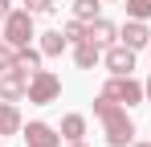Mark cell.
<instances>
[{
	"instance_id": "cell-6",
	"label": "cell",
	"mask_w": 151,
	"mask_h": 147,
	"mask_svg": "<svg viewBox=\"0 0 151 147\" xmlns=\"http://www.w3.org/2000/svg\"><path fill=\"white\" fill-rule=\"evenodd\" d=\"M25 143L29 147H61V135L53 131L49 122H29L25 127Z\"/></svg>"
},
{
	"instance_id": "cell-7",
	"label": "cell",
	"mask_w": 151,
	"mask_h": 147,
	"mask_svg": "<svg viewBox=\"0 0 151 147\" xmlns=\"http://www.w3.org/2000/svg\"><path fill=\"white\" fill-rule=\"evenodd\" d=\"M106 70H110V74H131V70H135V49L110 45V49H106Z\"/></svg>"
},
{
	"instance_id": "cell-1",
	"label": "cell",
	"mask_w": 151,
	"mask_h": 147,
	"mask_svg": "<svg viewBox=\"0 0 151 147\" xmlns=\"http://www.w3.org/2000/svg\"><path fill=\"white\" fill-rule=\"evenodd\" d=\"M94 115H98L102 127H106V143H110V147H127L131 139H135V122H131V115H127L123 102L98 94V98H94Z\"/></svg>"
},
{
	"instance_id": "cell-8",
	"label": "cell",
	"mask_w": 151,
	"mask_h": 147,
	"mask_svg": "<svg viewBox=\"0 0 151 147\" xmlns=\"http://www.w3.org/2000/svg\"><path fill=\"white\" fill-rule=\"evenodd\" d=\"M86 37H90L94 45H110V41L119 37V29H114L110 21H102V17H94V21L86 24Z\"/></svg>"
},
{
	"instance_id": "cell-19",
	"label": "cell",
	"mask_w": 151,
	"mask_h": 147,
	"mask_svg": "<svg viewBox=\"0 0 151 147\" xmlns=\"http://www.w3.org/2000/svg\"><path fill=\"white\" fill-rule=\"evenodd\" d=\"M29 12H53V0H25Z\"/></svg>"
},
{
	"instance_id": "cell-12",
	"label": "cell",
	"mask_w": 151,
	"mask_h": 147,
	"mask_svg": "<svg viewBox=\"0 0 151 147\" xmlns=\"http://www.w3.org/2000/svg\"><path fill=\"white\" fill-rule=\"evenodd\" d=\"M82 135H86V119H82V115H65V119H61V139L78 143Z\"/></svg>"
},
{
	"instance_id": "cell-11",
	"label": "cell",
	"mask_w": 151,
	"mask_h": 147,
	"mask_svg": "<svg viewBox=\"0 0 151 147\" xmlns=\"http://www.w3.org/2000/svg\"><path fill=\"white\" fill-rule=\"evenodd\" d=\"M74 61L82 66V70H94V66H98V45H94V41H82V45H74Z\"/></svg>"
},
{
	"instance_id": "cell-18",
	"label": "cell",
	"mask_w": 151,
	"mask_h": 147,
	"mask_svg": "<svg viewBox=\"0 0 151 147\" xmlns=\"http://www.w3.org/2000/svg\"><path fill=\"white\" fill-rule=\"evenodd\" d=\"M12 66H17V49L8 45V41H0V74H8Z\"/></svg>"
},
{
	"instance_id": "cell-4",
	"label": "cell",
	"mask_w": 151,
	"mask_h": 147,
	"mask_svg": "<svg viewBox=\"0 0 151 147\" xmlns=\"http://www.w3.org/2000/svg\"><path fill=\"white\" fill-rule=\"evenodd\" d=\"M29 37H33V12L29 8H12L4 17V41L12 49H21V45H29Z\"/></svg>"
},
{
	"instance_id": "cell-16",
	"label": "cell",
	"mask_w": 151,
	"mask_h": 147,
	"mask_svg": "<svg viewBox=\"0 0 151 147\" xmlns=\"http://www.w3.org/2000/svg\"><path fill=\"white\" fill-rule=\"evenodd\" d=\"M74 17L78 21H94L98 17V0H74Z\"/></svg>"
},
{
	"instance_id": "cell-9",
	"label": "cell",
	"mask_w": 151,
	"mask_h": 147,
	"mask_svg": "<svg viewBox=\"0 0 151 147\" xmlns=\"http://www.w3.org/2000/svg\"><path fill=\"white\" fill-rule=\"evenodd\" d=\"M123 45H127V49H143V45H151L147 24H143V21H127V29H123Z\"/></svg>"
},
{
	"instance_id": "cell-24",
	"label": "cell",
	"mask_w": 151,
	"mask_h": 147,
	"mask_svg": "<svg viewBox=\"0 0 151 147\" xmlns=\"http://www.w3.org/2000/svg\"><path fill=\"white\" fill-rule=\"evenodd\" d=\"M0 41H4V33H0Z\"/></svg>"
},
{
	"instance_id": "cell-23",
	"label": "cell",
	"mask_w": 151,
	"mask_h": 147,
	"mask_svg": "<svg viewBox=\"0 0 151 147\" xmlns=\"http://www.w3.org/2000/svg\"><path fill=\"white\" fill-rule=\"evenodd\" d=\"M135 147H151V143H135Z\"/></svg>"
},
{
	"instance_id": "cell-22",
	"label": "cell",
	"mask_w": 151,
	"mask_h": 147,
	"mask_svg": "<svg viewBox=\"0 0 151 147\" xmlns=\"http://www.w3.org/2000/svg\"><path fill=\"white\" fill-rule=\"evenodd\" d=\"M143 90H147V98H151V82H147V86H143Z\"/></svg>"
},
{
	"instance_id": "cell-15",
	"label": "cell",
	"mask_w": 151,
	"mask_h": 147,
	"mask_svg": "<svg viewBox=\"0 0 151 147\" xmlns=\"http://www.w3.org/2000/svg\"><path fill=\"white\" fill-rule=\"evenodd\" d=\"M61 33H65V41H70V45H82V41H90V37H86V21H78V17L65 24Z\"/></svg>"
},
{
	"instance_id": "cell-13",
	"label": "cell",
	"mask_w": 151,
	"mask_h": 147,
	"mask_svg": "<svg viewBox=\"0 0 151 147\" xmlns=\"http://www.w3.org/2000/svg\"><path fill=\"white\" fill-rule=\"evenodd\" d=\"M65 45H70V41H65V33H61V29H53V33L41 37V53H45V57H57Z\"/></svg>"
},
{
	"instance_id": "cell-3",
	"label": "cell",
	"mask_w": 151,
	"mask_h": 147,
	"mask_svg": "<svg viewBox=\"0 0 151 147\" xmlns=\"http://www.w3.org/2000/svg\"><path fill=\"white\" fill-rule=\"evenodd\" d=\"M61 94V78L49 70H33L29 74V102H37V106H45V102H53V98Z\"/></svg>"
},
{
	"instance_id": "cell-17",
	"label": "cell",
	"mask_w": 151,
	"mask_h": 147,
	"mask_svg": "<svg viewBox=\"0 0 151 147\" xmlns=\"http://www.w3.org/2000/svg\"><path fill=\"white\" fill-rule=\"evenodd\" d=\"M127 12H131V21H147L151 17V0H127Z\"/></svg>"
},
{
	"instance_id": "cell-21",
	"label": "cell",
	"mask_w": 151,
	"mask_h": 147,
	"mask_svg": "<svg viewBox=\"0 0 151 147\" xmlns=\"http://www.w3.org/2000/svg\"><path fill=\"white\" fill-rule=\"evenodd\" d=\"M70 147H86V143H82V139H78V143H70Z\"/></svg>"
},
{
	"instance_id": "cell-14",
	"label": "cell",
	"mask_w": 151,
	"mask_h": 147,
	"mask_svg": "<svg viewBox=\"0 0 151 147\" xmlns=\"http://www.w3.org/2000/svg\"><path fill=\"white\" fill-rule=\"evenodd\" d=\"M41 57H45V53H41V49H29V45H21L17 49V66H21V70H37V66H41Z\"/></svg>"
},
{
	"instance_id": "cell-5",
	"label": "cell",
	"mask_w": 151,
	"mask_h": 147,
	"mask_svg": "<svg viewBox=\"0 0 151 147\" xmlns=\"http://www.w3.org/2000/svg\"><path fill=\"white\" fill-rule=\"evenodd\" d=\"M29 94V74L21 70V66H12L8 74H0V98L4 102H17V98Z\"/></svg>"
},
{
	"instance_id": "cell-10",
	"label": "cell",
	"mask_w": 151,
	"mask_h": 147,
	"mask_svg": "<svg viewBox=\"0 0 151 147\" xmlns=\"http://www.w3.org/2000/svg\"><path fill=\"white\" fill-rule=\"evenodd\" d=\"M12 131H21V115H17L12 102L0 98V135H12Z\"/></svg>"
},
{
	"instance_id": "cell-20",
	"label": "cell",
	"mask_w": 151,
	"mask_h": 147,
	"mask_svg": "<svg viewBox=\"0 0 151 147\" xmlns=\"http://www.w3.org/2000/svg\"><path fill=\"white\" fill-rule=\"evenodd\" d=\"M8 12H12V4H8V0H0V21H4Z\"/></svg>"
},
{
	"instance_id": "cell-2",
	"label": "cell",
	"mask_w": 151,
	"mask_h": 147,
	"mask_svg": "<svg viewBox=\"0 0 151 147\" xmlns=\"http://www.w3.org/2000/svg\"><path fill=\"white\" fill-rule=\"evenodd\" d=\"M102 94L106 98H114V102H123V106H135V102H143V86L131 78V74H110V82L102 86Z\"/></svg>"
}]
</instances>
